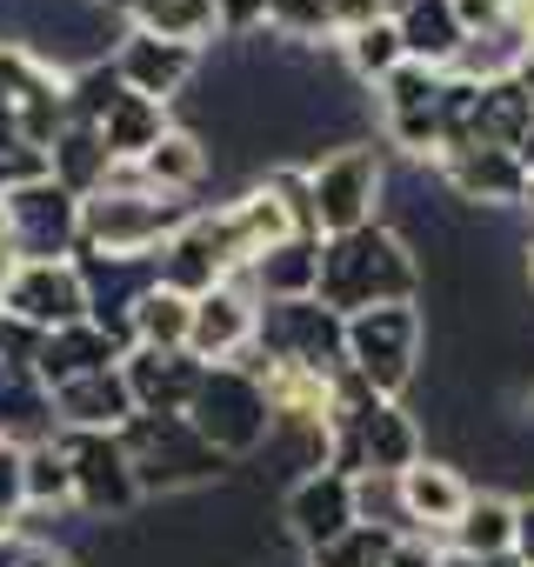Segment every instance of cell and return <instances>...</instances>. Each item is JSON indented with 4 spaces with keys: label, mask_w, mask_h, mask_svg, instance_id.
Here are the masks:
<instances>
[{
    "label": "cell",
    "mask_w": 534,
    "mask_h": 567,
    "mask_svg": "<svg viewBox=\"0 0 534 567\" xmlns=\"http://www.w3.org/2000/svg\"><path fill=\"white\" fill-rule=\"evenodd\" d=\"M315 301H328L341 321H348V315H368V308L421 301V247H414L408 234H394L388 220L321 240Z\"/></svg>",
    "instance_id": "cell-1"
},
{
    "label": "cell",
    "mask_w": 534,
    "mask_h": 567,
    "mask_svg": "<svg viewBox=\"0 0 534 567\" xmlns=\"http://www.w3.org/2000/svg\"><path fill=\"white\" fill-rule=\"evenodd\" d=\"M428 454L414 414L388 394H374L361 374H335V414H328V467H341L348 481L361 474H408Z\"/></svg>",
    "instance_id": "cell-2"
},
{
    "label": "cell",
    "mask_w": 534,
    "mask_h": 567,
    "mask_svg": "<svg viewBox=\"0 0 534 567\" xmlns=\"http://www.w3.org/2000/svg\"><path fill=\"white\" fill-rule=\"evenodd\" d=\"M187 214H194L187 200L141 187V174H134V167H114V174H107V187L81 200V254L147 260V254H161V247L181 234V220H187Z\"/></svg>",
    "instance_id": "cell-3"
},
{
    "label": "cell",
    "mask_w": 534,
    "mask_h": 567,
    "mask_svg": "<svg viewBox=\"0 0 534 567\" xmlns=\"http://www.w3.org/2000/svg\"><path fill=\"white\" fill-rule=\"evenodd\" d=\"M121 447H127V467L141 481V501L147 494H187V487H207L227 474V461L194 434L187 414H134L121 427Z\"/></svg>",
    "instance_id": "cell-4"
},
{
    "label": "cell",
    "mask_w": 534,
    "mask_h": 567,
    "mask_svg": "<svg viewBox=\"0 0 534 567\" xmlns=\"http://www.w3.org/2000/svg\"><path fill=\"white\" fill-rule=\"evenodd\" d=\"M187 421H194V434L220 461H254L267 447V434H275V401H267L260 374H247L240 361H227V368H207Z\"/></svg>",
    "instance_id": "cell-5"
},
{
    "label": "cell",
    "mask_w": 534,
    "mask_h": 567,
    "mask_svg": "<svg viewBox=\"0 0 534 567\" xmlns=\"http://www.w3.org/2000/svg\"><path fill=\"white\" fill-rule=\"evenodd\" d=\"M381 200H388V167H381L374 141H348V147L308 161V214H315V234L321 240L355 234V227H374L381 220Z\"/></svg>",
    "instance_id": "cell-6"
},
{
    "label": "cell",
    "mask_w": 534,
    "mask_h": 567,
    "mask_svg": "<svg viewBox=\"0 0 534 567\" xmlns=\"http://www.w3.org/2000/svg\"><path fill=\"white\" fill-rule=\"evenodd\" d=\"M421 348H428V315L421 301H394V308H368L348 315V374H361L374 394L401 401L421 374Z\"/></svg>",
    "instance_id": "cell-7"
},
{
    "label": "cell",
    "mask_w": 534,
    "mask_h": 567,
    "mask_svg": "<svg viewBox=\"0 0 534 567\" xmlns=\"http://www.w3.org/2000/svg\"><path fill=\"white\" fill-rule=\"evenodd\" d=\"M254 354L267 368H301L335 381L348 368V321L328 301H260V328H254Z\"/></svg>",
    "instance_id": "cell-8"
},
{
    "label": "cell",
    "mask_w": 534,
    "mask_h": 567,
    "mask_svg": "<svg viewBox=\"0 0 534 567\" xmlns=\"http://www.w3.org/2000/svg\"><path fill=\"white\" fill-rule=\"evenodd\" d=\"M154 274H161V288H174V295L201 301V295L227 288L234 274H247V254H240V240H234L227 214L214 207V214H187V220H181V234L154 254Z\"/></svg>",
    "instance_id": "cell-9"
},
{
    "label": "cell",
    "mask_w": 534,
    "mask_h": 567,
    "mask_svg": "<svg viewBox=\"0 0 534 567\" xmlns=\"http://www.w3.org/2000/svg\"><path fill=\"white\" fill-rule=\"evenodd\" d=\"M61 454H68V474H74V514H88V520H127L141 507V481L127 467L121 434L61 427Z\"/></svg>",
    "instance_id": "cell-10"
},
{
    "label": "cell",
    "mask_w": 534,
    "mask_h": 567,
    "mask_svg": "<svg viewBox=\"0 0 534 567\" xmlns=\"http://www.w3.org/2000/svg\"><path fill=\"white\" fill-rule=\"evenodd\" d=\"M8 247L14 260H74L81 254V194L61 181H34L8 194Z\"/></svg>",
    "instance_id": "cell-11"
},
{
    "label": "cell",
    "mask_w": 534,
    "mask_h": 567,
    "mask_svg": "<svg viewBox=\"0 0 534 567\" xmlns=\"http://www.w3.org/2000/svg\"><path fill=\"white\" fill-rule=\"evenodd\" d=\"M0 315H14L41 334L74 328V321H88V280L74 260H21L8 274V288H0Z\"/></svg>",
    "instance_id": "cell-12"
},
{
    "label": "cell",
    "mask_w": 534,
    "mask_h": 567,
    "mask_svg": "<svg viewBox=\"0 0 534 567\" xmlns=\"http://www.w3.org/2000/svg\"><path fill=\"white\" fill-rule=\"evenodd\" d=\"M281 520H288V540L301 554H321L328 540H341L361 514H355V481L341 467H315L301 481H288V501H281Z\"/></svg>",
    "instance_id": "cell-13"
},
{
    "label": "cell",
    "mask_w": 534,
    "mask_h": 567,
    "mask_svg": "<svg viewBox=\"0 0 534 567\" xmlns=\"http://www.w3.org/2000/svg\"><path fill=\"white\" fill-rule=\"evenodd\" d=\"M254 328H260V301H254L247 280L234 274L227 288H214V295H201V301H194L187 354H194L201 368H227V361H240V354L254 348Z\"/></svg>",
    "instance_id": "cell-14"
},
{
    "label": "cell",
    "mask_w": 534,
    "mask_h": 567,
    "mask_svg": "<svg viewBox=\"0 0 534 567\" xmlns=\"http://www.w3.org/2000/svg\"><path fill=\"white\" fill-rule=\"evenodd\" d=\"M107 61H114V74L127 81V94H147V101H161V107H174V101L187 94V81L201 74V48L161 41V34H147V28H127Z\"/></svg>",
    "instance_id": "cell-15"
},
{
    "label": "cell",
    "mask_w": 534,
    "mask_h": 567,
    "mask_svg": "<svg viewBox=\"0 0 534 567\" xmlns=\"http://www.w3.org/2000/svg\"><path fill=\"white\" fill-rule=\"evenodd\" d=\"M121 381H127V394H134V414H187L194 394H201V381H207V368H201L187 348H181V354L127 348Z\"/></svg>",
    "instance_id": "cell-16"
},
{
    "label": "cell",
    "mask_w": 534,
    "mask_h": 567,
    "mask_svg": "<svg viewBox=\"0 0 534 567\" xmlns=\"http://www.w3.org/2000/svg\"><path fill=\"white\" fill-rule=\"evenodd\" d=\"M394 494H401V520H408V534H434V540H448V527L461 520V507L474 501V487L461 481V467H448V461H414L408 474H394Z\"/></svg>",
    "instance_id": "cell-17"
},
{
    "label": "cell",
    "mask_w": 534,
    "mask_h": 567,
    "mask_svg": "<svg viewBox=\"0 0 534 567\" xmlns=\"http://www.w3.org/2000/svg\"><path fill=\"white\" fill-rule=\"evenodd\" d=\"M121 361H127V341H121V334H107V328H94V321H74V328H54V334L41 341L34 374H41V388L54 394V388H68V381L107 374V368H121Z\"/></svg>",
    "instance_id": "cell-18"
},
{
    "label": "cell",
    "mask_w": 534,
    "mask_h": 567,
    "mask_svg": "<svg viewBox=\"0 0 534 567\" xmlns=\"http://www.w3.org/2000/svg\"><path fill=\"white\" fill-rule=\"evenodd\" d=\"M441 181L454 187L461 207H527V181H521L514 154H501V147H468V154L441 161Z\"/></svg>",
    "instance_id": "cell-19"
},
{
    "label": "cell",
    "mask_w": 534,
    "mask_h": 567,
    "mask_svg": "<svg viewBox=\"0 0 534 567\" xmlns=\"http://www.w3.org/2000/svg\"><path fill=\"white\" fill-rule=\"evenodd\" d=\"M394 28H401V54L434 68V74H454V61L468 54V28L454 14V0H408L394 14Z\"/></svg>",
    "instance_id": "cell-20"
},
{
    "label": "cell",
    "mask_w": 534,
    "mask_h": 567,
    "mask_svg": "<svg viewBox=\"0 0 534 567\" xmlns=\"http://www.w3.org/2000/svg\"><path fill=\"white\" fill-rule=\"evenodd\" d=\"M240 280L254 288V301H308L315 280H321V234H288V240H275Z\"/></svg>",
    "instance_id": "cell-21"
},
{
    "label": "cell",
    "mask_w": 534,
    "mask_h": 567,
    "mask_svg": "<svg viewBox=\"0 0 534 567\" xmlns=\"http://www.w3.org/2000/svg\"><path fill=\"white\" fill-rule=\"evenodd\" d=\"M54 421H61V427H88V434H121V427L134 421V394H127L121 368L54 388Z\"/></svg>",
    "instance_id": "cell-22"
},
{
    "label": "cell",
    "mask_w": 534,
    "mask_h": 567,
    "mask_svg": "<svg viewBox=\"0 0 534 567\" xmlns=\"http://www.w3.org/2000/svg\"><path fill=\"white\" fill-rule=\"evenodd\" d=\"M207 167H214V154H207V141L194 134V127H167L141 161H134V174H141V187H154V194H174V200H187L201 181H207Z\"/></svg>",
    "instance_id": "cell-23"
},
{
    "label": "cell",
    "mask_w": 534,
    "mask_h": 567,
    "mask_svg": "<svg viewBox=\"0 0 534 567\" xmlns=\"http://www.w3.org/2000/svg\"><path fill=\"white\" fill-rule=\"evenodd\" d=\"M527 121H534V101L514 87V74L474 81V141H468V147H501V154H514V141L527 134Z\"/></svg>",
    "instance_id": "cell-24"
},
{
    "label": "cell",
    "mask_w": 534,
    "mask_h": 567,
    "mask_svg": "<svg viewBox=\"0 0 534 567\" xmlns=\"http://www.w3.org/2000/svg\"><path fill=\"white\" fill-rule=\"evenodd\" d=\"M448 554H468V560L514 554V501L507 494H474L461 507V520L448 527Z\"/></svg>",
    "instance_id": "cell-25"
},
{
    "label": "cell",
    "mask_w": 534,
    "mask_h": 567,
    "mask_svg": "<svg viewBox=\"0 0 534 567\" xmlns=\"http://www.w3.org/2000/svg\"><path fill=\"white\" fill-rule=\"evenodd\" d=\"M48 161H54V181L68 187V194H101L107 187V174H114V154H107V141H101V127H81V121H68L61 127V141L48 147Z\"/></svg>",
    "instance_id": "cell-26"
},
{
    "label": "cell",
    "mask_w": 534,
    "mask_h": 567,
    "mask_svg": "<svg viewBox=\"0 0 534 567\" xmlns=\"http://www.w3.org/2000/svg\"><path fill=\"white\" fill-rule=\"evenodd\" d=\"M187 328H194V301L187 295H174V288H154L134 301V315H127V334H134V348H154V354H181L187 348Z\"/></svg>",
    "instance_id": "cell-27"
},
{
    "label": "cell",
    "mask_w": 534,
    "mask_h": 567,
    "mask_svg": "<svg viewBox=\"0 0 534 567\" xmlns=\"http://www.w3.org/2000/svg\"><path fill=\"white\" fill-rule=\"evenodd\" d=\"M174 121H167V107L161 101H147V94H121L114 107H107V121H101V141H107V154H114V167H134L161 134H167Z\"/></svg>",
    "instance_id": "cell-28"
},
{
    "label": "cell",
    "mask_w": 534,
    "mask_h": 567,
    "mask_svg": "<svg viewBox=\"0 0 534 567\" xmlns=\"http://www.w3.org/2000/svg\"><path fill=\"white\" fill-rule=\"evenodd\" d=\"M21 474H28V514H41V520H54V514H74V474H68L61 434H48V441H28V447H21Z\"/></svg>",
    "instance_id": "cell-29"
},
{
    "label": "cell",
    "mask_w": 534,
    "mask_h": 567,
    "mask_svg": "<svg viewBox=\"0 0 534 567\" xmlns=\"http://www.w3.org/2000/svg\"><path fill=\"white\" fill-rule=\"evenodd\" d=\"M127 28H147L161 41L201 48V41H214V0H141V8L127 14Z\"/></svg>",
    "instance_id": "cell-30"
},
{
    "label": "cell",
    "mask_w": 534,
    "mask_h": 567,
    "mask_svg": "<svg viewBox=\"0 0 534 567\" xmlns=\"http://www.w3.org/2000/svg\"><path fill=\"white\" fill-rule=\"evenodd\" d=\"M127 94V81L114 74V61L101 54V61H74L68 68V121H81V127H101L107 121V107Z\"/></svg>",
    "instance_id": "cell-31"
},
{
    "label": "cell",
    "mask_w": 534,
    "mask_h": 567,
    "mask_svg": "<svg viewBox=\"0 0 534 567\" xmlns=\"http://www.w3.org/2000/svg\"><path fill=\"white\" fill-rule=\"evenodd\" d=\"M341 54H348V68H355V81H368V87H381L408 54H401V28H394V14L388 21H374V28H361V34H348L341 41Z\"/></svg>",
    "instance_id": "cell-32"
},
{
    "label": "cell",
    "mask_w": 534,
    "mask_h": 567,
    "mask_svg": "<svg viewBox=\"0 0 534 567\" xmlns=\"http://www.w3.org/2000/svg\"><path fill=\"white\" fill-rule=\"evenodd\" d=\"M441 87H448V74H434V68H421V61H401L374 94H381V121H401V114H428V107H441Z\"/></svg>",
    "instance_id": "cell-33"
},
{
    "label": "cell",
    "mask_w": 534,
    "mask_h": 567,
    "mask_svg": "<svg viewBox=\"0 0 534 567\" xmlns=\"http://www.w3.org/2000/svg\"><path fill=\"white\" fill-rule=\"evenodd\" d=\"M267 34L288 48L335 41V0H267Z\"/></svg>",
    "instance_id": "cell-34"
},
{
    "label": "cell",
    "mask_w": 534,
    "mask_h": 567,
    "mask_svg": "<svg viewBox=\"0 0 534 567\" xmlns=\"http://www.w3.org/2000/svg\"><path fill=\"white\" fill-rule=\"evenodd\" d=\"M54 68H61V61H48V54H34L28 41H8V34H0V121H8Z\"/></svg>",
    "instance_id": "cell-35"
},
{
    "label": "cell",
    "mask_w": 534,
    "mask_h": 567,
    "mask_svg": "<svg viewBox=\"0 0 534 567\" xmlns=\"http://www.w3.org/2000/svg\"><path fill=\"white\" fill-rule=\"evenodd\" d=\"M394 527H368V520H355L341 540H328L321 554H301L308 567H388V554H394Z\"/></svg>",
    "instance_id": "cell-36"
},
{
    "label": "cell",
    "mask_w": 534,
    "mask_h": 567,
    "mask_svg": "<svg viewBox=\"0 0 534 567\" xmlns=\"http://www.w3.org/2000/svg\"><path fill=\"white\" fill-rule=\"evenodd\" d=\"M0 567H81L68 547H54L41 527H8V534H0Z\"/></svg>",
    "instance_id": "cell-37"
},
{
    "label": "cell",
    "mask_w": 534,
    "mask_h": 567,
    "mask_svg": "<svg viewBox=\"0 0 534 567\" xmlns=\"http://www.w3.org/2000/svg\"><path fill=\"white\" fill-rule=\"evenodd\" d=\"M28 520V474H21V447L0 441V534Z\"/></svg>",
    "instance_id": "cell-38"
},
{
    "label": "cell",
    "mask_w": 534,
    "mask_h": 567,
    "mask_svg": "<svg viewBox=\"0 0 534 567\" xmlns=\"http://www.w3.org/2000/svg\"><path fill=\"white\" fill-rule=\"evenodd\" d=\"M214 34H227V41L267 34V0H214Z\"/></svg>",
    "instance_id": "cell-39"
},
{
    "label": "cell",
    "mask_w": 534,
    "mask_h": 567,
    "mask_svg": "<svg viewBox=\"0 0 534 567\" xmlns=\"http://www.w3.org/2000/svg\"><path fill=\"white\" fill-rule=\"evenodd\" d=\"M454 14H461V28H468V41H481V34H501L514 14L501 8V0H454Z\"/></svg>",
    "instance_id": "cell-40"
},
{
    "label": "cell",
    "mask_w": 534,
    "mask_h": 567,
    "mask_svg": "<svg viewBox=\"0 0 534 567\" xmlns=\"http://www.w3.org/2000/svg\"><path fill=\"white\" fill-rule=\"evenodd\" d=\"M374 21H388V0H335V41L374 28Z\"/></svg>",
    "instance_id": "cell-41"
},
{
    "label": "cell",
    "mask_w": 534,
    "mask_h": 567,
    "mask_svg": "<svg viewBox=\"0 0 534 567\" xmlns=\"http://www.w3.org/2000/svg\"><path fill=\"white\" fill-rule=\"evenodd\" d=\"M441 560H448V547L434 534H401L394 554H388V567H441Z\"/></svg>",
    "instance_id": "cell-42"
},
{
    "label": "cell",
    "mask_w": 534,
    "mask_h": 567,
    "mask_svg": "<svg viewBox=\"0 0 534 567\" xmlns=\"http://www.w3.org/2000/svg\"><path fill=\"white\" fill-rule=\"evenodd\" d=\"M514 560H521V567H534V494H521V501H514Z\"/></svg>",
    "instance_id": "cell-43"
},
{
    "label": "cell",
    "mask_w": 534,
    "mask_h": 567,
    "mask_svg": "<svg viewBox=\"0 0 534 567\" xmlns=\"http://www.w3.org/2000/svg\"><path fill=\"white\" fill-rule=\"evenodd\" d=\"M514 167H521V181H527V207H534V121H527V134L514 141Z\"/></svg>",
    "instance_id": "cell-44"
},
{
    "label": "cell",
    "mask_w": 534,
    "mask_h": 567,
    "mask_svg": "<svg viewBox=\"0 0 534 567\" xmlns=\"http://www.w3.org/2000/svg\"><path fill=\"white\" fill-rule=\"evenodd\" d=\"M507 74H514V87H521V94H527V101H534V41H527V48H521V61H514V68H507Z\"/></svg>",
    "instance_id": "cell-45"
},
{
    "label": "cell",
    "mask_w": 534,
    "mask_h": 567,
    "mask_svg": "<svg viewBox=\"0 0 534 567\" xmlns=\"http://www.w3.org/2000/svg\"><path fill=\"white\" fill-rule=\"evenodd\" d=\"M441 567H521V560H514V554H501V560H468V554H448Z\"/></svg>",
    "instance_id": "cell-46"
},
{
    "label": "cell",
    "mask_w": 534,
    "mask_h": 567,
    "mask_svg": "<svg viewBox=\"0 0 534 567\" xmlns=\"http://www.w3.org/2000/svg\"><path fill=\"white\" fill-rule=\"evenodd\" d=\"M514 28H521V34L534 41V0H521V8H514Z\"/></svg>",
    "instance_id": "cell-47"
},
{
    "label": "cell",
    "mask_w": 534,
    "mask_h": 567,
    "mask_svg": "<svg viewBox=\"0 0 534 567\" xmlns=\"http://www.w3.org/2000/svg\"><path fill=\"white\" fill-rule=\"evenodd\" d=\"M527 288H534V247H527Z\"/></svg>",
    "instance_id": "cell-48"
},
{
    "label": "cell",
    "mask_w": 534,
    "mask_h": 567,
    "mask_svg": "<svg viewBox=\"0 0 534 567\" xmlns=\"http://www.w3.org/2000/svg\"><path fill=\"white\" fill-rule=\"evenodd\" d=\"M267 567H308V560H267Z\"/></svg>",
    "instance_id": "cell-49"
},
{
    "label": "cell",
    "mask_w": 534,
    "mask_h": 567,
    "mask_svg": "<svg viewBox=\"0 0 534 567\" xmlns=\"http://www.w3.org/2000/svg\"><path fill=\"white\" fill-rule=\"evenodd\" d=\"M88 8H114V0H88Z\"/></svg>",
    "instance_id": "cell-50"
},
{
    "label": "cell",
    "mask_w": 534,
    "mask_h": 567,
    "mask_svg": "<svg viewBox=\"0 0 534 567\" xmlns=\"http://www.w3.org/2000/svg\"><path fill=\"white\" fill-rule=\"evenodd\" d=\"M0 441H8V434H0Z\"/></svg>",
    "instance_id": "cell-51"
}]
</instances>
